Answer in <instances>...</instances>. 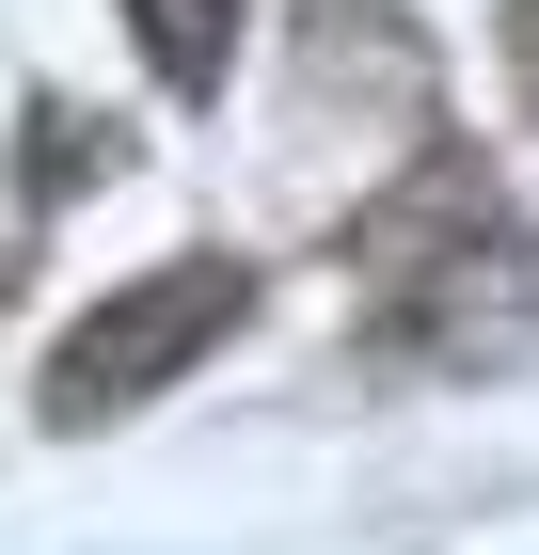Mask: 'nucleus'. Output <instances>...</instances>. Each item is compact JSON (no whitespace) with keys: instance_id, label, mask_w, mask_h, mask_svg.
<instances>
[{"instance_id":"nucleus-3","label":"nucleus","mask_w":539,"mask_h":555,"mask_svg":"<svg viewBox=\"0 0 539 555\" xmlns=\"http://www.w3.org/2000/svg\"><path fill=\"white\" fill-rule=\"evenodd\" d=\"M508 80L539 95V0H508Z\"/></svg>"},{"instance_id":"nucleus-1","label":"nucleus","mask_w":539,"mask_h":555,"mask_svg":"<svg viewBox=\"0 0 539 555\" xmlns=\"http://www.w3.org/2000/svg\"><path fill=\"white\" fill-rule=\"evenodd\" d=\"M222 318H239V270H207V255H191V270H143V286H112L80 334L48 349V413L95 428V413H127V397H159L175 365L222 334Z\"/></svg>"},{"instance_id":"nucleus-2","label":"nucleus","mask_w":539,"mask_h":555,"mask_svg":"<svg viewBox=\"0 0 539 555\" xmlns=\"http://www.w3.org/2000/svg\"><path fill=\"white\" fill-rule=\"evenodd\" d=\"M127 33H143V64H159L175 95H222V64H239V0H127Z\"/></svg>"}]
</instances>
